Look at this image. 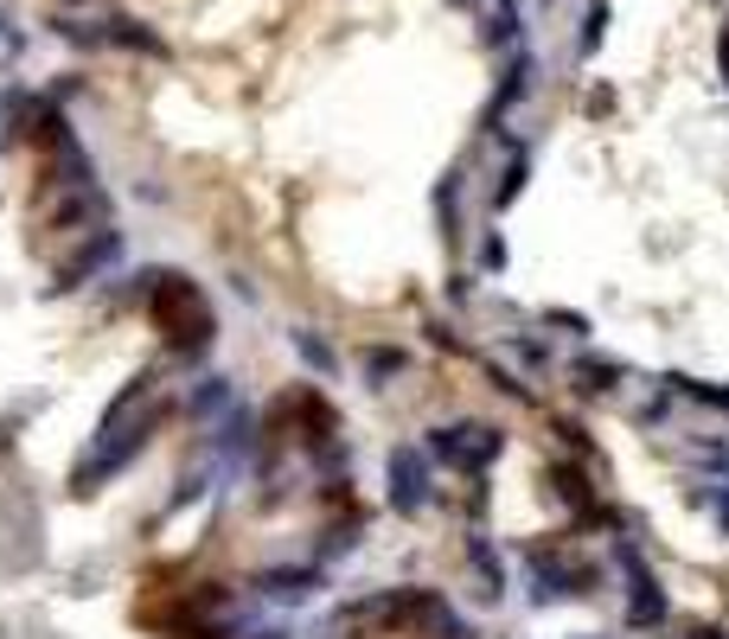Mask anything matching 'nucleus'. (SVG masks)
I'll return each mask as SVG.
<instances>
[{
    "label": "nucleus",
    "instance_id": "obj_8",
    "mask_svg": "<svg viewBox=\"0 0 729 639\" xmlns=\"http://www.w3.org/2000/svg\"><path fill=\"white\" fill-rule=\"evenodd\" d=\"M192 416H211V409H231V378H206L199 390H192Z\"/></svg>",
    "mask_w": 729,
    "mask_h": 639
},
{
    "label": "nucleus",
    "instance_id": "obj_1",
    "mask_svg": "<svg viewBox=\"0 0 729 639\" xmlns=\"http://www.w3.org/2000/svg\"><path fill=\"white\" fill-rule=\"evenodd\" d=\"M154 327L167 332L173 358H199L211 346L218 320H211V307H206V294H199L192 276H160L154 281Z\"/></svg>",
    "mask_w": 729,
    "mask_h": 639
},
{
    "label": "nucleus",
    "instance_id": "obj_2",
    "mask_svg": "<svg viewBox=\"0 0 729 639\" xmlns=\"http://www.w3.org/2000/svg\"><path fill=\"white\" fill-rule=\"evenodd\" d=\"M499 448H506V435L480 429V422H461V429H436V435H429V455L448 460V467H461V473H480Z\"/></svg>",
    "mask_w": 729,
    "mask_h": 639
},
{
    "label": "nucleus",
    "instance_id": "obj_9",
    "mask_svg": "<svg viewBox=\"0 0 729 639\" xmlns=\"http://www.w3.org/2000/svg\"><path fill=\"white\" fill-rule=\"evenodd\" d=\"M601 32H608V0H589V13H582V39H576V51H582V58H596Z\"/></svg>",
    "mask_w": 729,
    "mask_h": 639
},
{
    "label": "nucleus",
    "instance_id": "obj_5",
    "mask_svg": "<svg viewBox=\"0 0 729 639\" xmlns=\"http://www.w3.org/2000/svg\"><path fill=\"white\" fill-rule=\"evenodd\" d=\"M116 256H122V230H103V237H97V243H90V250H83L78 262L64 269V276H58V288H83V276H97V269H109Z\"/></svg>",
    "mask_w": 729,
    "mask_h": 639
},
{
    "label": "nucleus",
    "instance_id": "obj_3",
    "mask_svg": "<svg viewBox=\"0 0 729 639\" xmlns=\"http://www.w3.org/2000/svg\"><path fill=\"white\" fill-rule=\"evenodd\" d=\"M391 506L403 518H417L429 506V467H422V448H397L391 455Z\"/></svg>",
    "mask_w": 729,
    "mask_h": 639
},
{
    "label": "nucleus",
    "instance_id": "obj_15",
    "mask_svg": "<svg viewBox=\"0 0 729 639\" xmlns=\"http://www.w3.org/2000/svg\"><path fill=\"white\" fill-rule=\"evenodd\" d=\"M717 64H723V77H729V32L717 39Z\"/></svg>",
    "mask_w": 729,
    "mask_h": 639
},
{
    "label": "nucleus",
    "instance_id": "obj_6",
    "mask_svg": "<svg viewBox=\"0 0 729 639\" xmlns=\"http://www.w3.org/2000/svg\"><path fill=\"white\" fill-rule=\"evenodd\" d=\"M621 562L633 569V627H647V620H659V613H666V595H659V582H652L647 569L633 562V550H621Z\"/></svg>",
    "mask_w": 729,
    "mask_h": 639
},
{
    "label": "nucleus",
    "instance_id": "obj_11",
    "mask_svg": "<svg viewBox=\"0 0 729 639\" xmlns=\"http://www.w3.org/2000/svg\"><path fill=\"white\" fill-rule=\"evenodd\" d=\"M294 352L308 358L313 371H333L339 358H333V346H320V339H313V332H294Z\"/></svg>",
    "mask_w": 729,
    "mask_h": 639
},
{
    "label": "nucleus",
    "instance_id": "obj_14",
    "mask_svg": "<svg viewBox=\"0 0 729 639\" xmlns=\"http://www.w3.org/2000/svg\"><path fill=\"white\" fill-rule=\"evenodd\" d=\"M480 262H487V269H499V262H506V243H499V237H487V250H480Z\"/></svg>",
    "mask_w": 729,
    "mask_h": 639
},
{
    "label": "nucleus",
    "instance_id": "obj_10",
    "mask_svg": "<svg viewBox=\"0 0 729 639\" xmlns=\"http://www.w3.org/2000/svg\"><path fill=\"white\" fill-rule=\"evenodd\" d=\"M576 390H582V397H601V390H615V378H621V365H596V358H589V365H576Z\"/></svg>",
    "mask_w": 729,
    "mask_h": 639
},
{
    "label": "nucleus",
    "instance_id": "obj_4",
    "mask_svg": "<svg viewBox=\"0 0 729 639\" xmlns=\"http://www.w3.org/2000/svg\"><path fill=\"white\" fill-rule=\"evenodd\" d=\"M103 46H116V51H141V58H167V39H160V32H148L141 20H129V13L103 20Z\"/></svg>",
    "mask_w": 729,
    "mask_h": 639
},
{
    "label": "nucleus",
    "instance_id": "obj_12",
    "mask_svg": "<svg viewBox=\"0 0 729 639\" xmlns=\"http://www.w3.org/2000/svg\"><path fill=\"white\" fill-rule=\"evenodd\" d=\"M397 371H403V352H391V346H385V352H364V378H371V383L397 378Z\"/></svg>",
    "mask_w": 729,
    "mask_h": 639
},
{
    "label": "nucleus",
    "instance_id": "obj_7",
    "mask_svg": "<svg viewBox=\"0 0 729 639\" xmlns=\"http://www.w3.org/2000/svg\"><path fill=\"white\" fill-rule=\"evenodd\" d=\"M313 588H320L313 569H276V576H262V595H269V601H308Z\"/></svg>",
    "mask_w": 729,
    "mask_h": 639
},
{
    "label": "nucleus",
    "instance_id": "obj_13",
    "mask_svg": "<svg viewBox=\"0 0 729 639\" xmlns=\"http://www.w3.org/2000/svg\"><path fill=\"white\" fill-rule=\"evenodd\" d=\"M685 390H691V397H710V403H723V409H729V390H717V383H685Z\"/></svg>",
    "mask_w": 729,
    "mask_h": 639
}]
</instances>
